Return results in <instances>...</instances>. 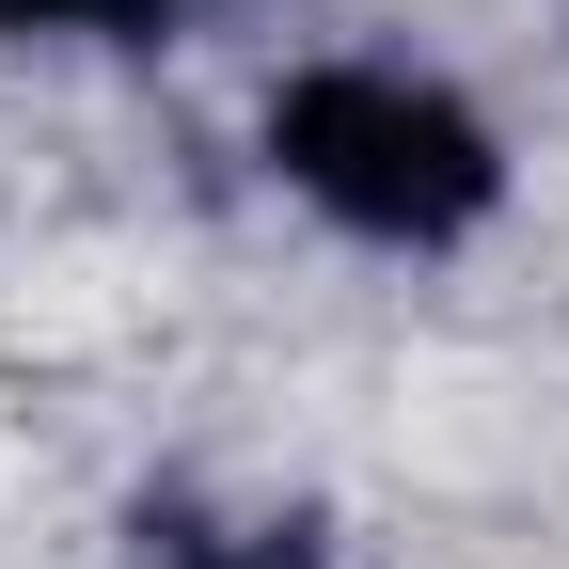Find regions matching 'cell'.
<instances>
[{
	"label": "cell",
	"instance_id": "obj_3",
	"mask_svg": "<svg viewBox=\"0 0 569 569\" xmlns=\"http://www.w3.org/2000/svg\"><path fill=\"white\" fill-rule=\"evenodd\" d=\"M190 569H284V553H190Z\"/></svg>",
	"mask_w": 569,
	"mask_h": 569
},
{
	"label": "cell",
	"instance_id": "obj_2",
	"mask_svg": "<svg viewBox=\"0 0 569 569\" xmlns=\"http://www.w3.org/2000/svg\"><path fill=\"white\" fill-rule=\"evenodd\" d=\"M190 0H0V48H32V32H174Z\"/></svg>",
	"mask_w": 569,
	"mask_h": 569
},
{
	"label": "cell",
	"instance_id": "obj_1",
	"mask_svg": "<svg viewBox=\"0 0 569 569\" xmlns=\"http://www.w3.org/2000/svg\"><path fill=\"white\" fill-rule=\"evenodd\" d=\"M269 174L317 206L332 238L365 253H459L490 206H507V142L459 80L427 63H380V48H332L301 80H269Z\"/></svg>",
	"mask_w": 569,
	"mask_h": 569
}]
</instances>
